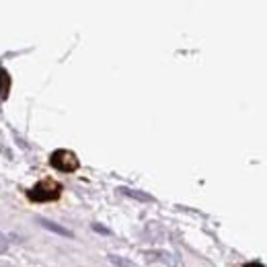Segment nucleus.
I'll list each match as a JSON object with an SVG mask.
<instances>
[{"instance_id":"f257e3e1","label":"nucleus","mask_w":267,"mask_h":267,"mask_svg":"<svg viewBox=\"0 0 267 267\" xmlns=\"http://www.w3.org/2000/svg\"><path fill=\"white\" fill-rule=\"evenodd\" d=\"M60 191H62V185L56 183L52 179H45L41 183H37L33 189H29V200L33 202H54L60 197Z\"/></svg>"},{"instance_id":"f03ea898","label":"nucleus","mask_w":267,"mask_h":267,"mask_svg":"<svg viewBox=\"0 0 267 267\" xmlns=\"http://www.w3.org/2000/svg\"><path fill=\"white\" fill-rule=\"evenodd\" d=\"M49 163H52L54 169L62 171V173H72V171L78 169V158L70 150H56L52 154V161Z\"/></svg>"},{"instance_id":"7ed1b4c3","label":"nucleus","mask_w":267,"mask_h":267,"mask_svg":"<svg viewBox=\"0 0 267 267\" xmlns=\"http://www.w3.org/2000/svg\"><path fill=\"white\" fill-rule=\"evenodd\" d=\"M113 261L117 263V265H120V267H134L130 261H123V259H117V257H113Z\"/></svg>"}]
</instances>
